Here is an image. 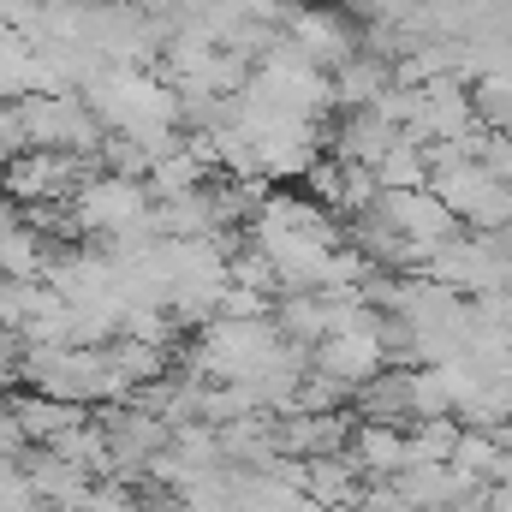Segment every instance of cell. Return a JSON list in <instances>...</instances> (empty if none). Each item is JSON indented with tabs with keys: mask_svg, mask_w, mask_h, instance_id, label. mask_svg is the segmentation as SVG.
Wrapping results in <instances>:
<instances>
[{
	"mask_svg": "<svg viewBox=\"0 0 512 512\" xmlns=\"http://www.w3.org/2000/svg\"><path fill=\"white\" fill-rule=\"evenodd\" d=\"M72 221H78L84 233H108V239H120V233H131V227L149 221V191H143L137 179H120V173L84 179V185H78V209H72Z\"/></svg>",
	"mask_w": 512,
	"mask_h": 512,
	"instance_id": "1",
	"label": "cell"
}]
</instances>
